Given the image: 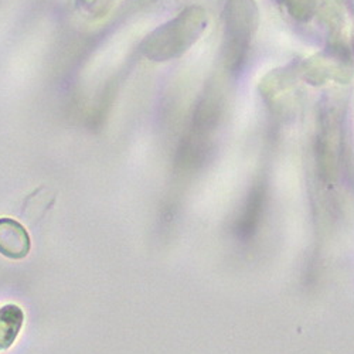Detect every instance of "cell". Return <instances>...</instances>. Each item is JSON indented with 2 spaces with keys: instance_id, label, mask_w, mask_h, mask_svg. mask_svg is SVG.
Returning <instances> with one entry per match:
<instances>
[{
  "instance_id": "1",
  "label": "cell",
  "mask_w": 354,
  "mask_h": 354,
  "mask_svg": "<svg viewBox=\"0 0 354 354\" xmlns=\"http://www.w3.org/2000/svg\"><path fill=\"white\" fill-rule=\"evenodd\" d=\"M209 16L200 6H192L158 27L143 41L142 51L152 62L163 63L183 55L203 36Z\"/></svg>"
},
{
  "instance_id": "2",
  "label": "cell",
  "mask_w": 354,
  "mask_h": 354,
  "mask_svg": "<svg viewBox=\"0 0 354 354\" xmlns=\"http://www.w3.org/2000/svg\"><path fill=\"white\" fill-rule=\"evenodd\" d=\"M258 27L255 0H228L225 9V60L228 68L239 71L247 62Z\"/></svg>"
},
{
  "instance_id": "3",
  "label": "cell",
  "mask_w": 354,
  "mask_h": 354,
  "mask_svg": "<svg viewBox=\"0 0 354 354\" xmlns=\"http://www.w3.org/2000/svg\"><path fill=\"white\" fill-rule=\"evenodd\" d=\"M30 237L13 218H0V254L10 259H23L30 252Z\"/></svg>"
},
{
  "instance_id": "4",
  "label": "cell",
  "mask_w": 354,
  "mask_h": 354,
  "mask_svg": "<svg viewBox=\"0 0 354 354\" xmlns=\"http://www.w3.org/2000/svg\"><path fill=\"white\" fill-rule=\"evenodd\" d=\"M23 320V310L16 305H6L0 309V350H8L16 342Z\"/></svg>"
},
{
  "instance_id": "5",
  "label": "cell",
  "mask_w": 354,
  "mask_h": 354,
  "mask_svg": "<svg viewBox=\"0 0 354 354\" xmlns=\"http://www.w3.org/2000/svg\"><path fill=\"white\" fill-rule=\"evenodd\" d=\"M279 2L286 8L290 16L301 21L309 20L315 9V0H279Z\"/></svg>"
},
{
  "instance_id": "6",
  "label": "cell",
  "mask_w": 354,
  "mask_h": 354,
  "mask_svg": "<svg viewBox=\"0 0 354 354\" xmlns=\"http://www.w3.org/2000/svg\"><path fill=\"white\" fill-rule=\"evenodd\" d=\"M77 2L81 5V10L91 15H98L106 12L109 0H77Z\"/></svg>"
}]
</instances>
